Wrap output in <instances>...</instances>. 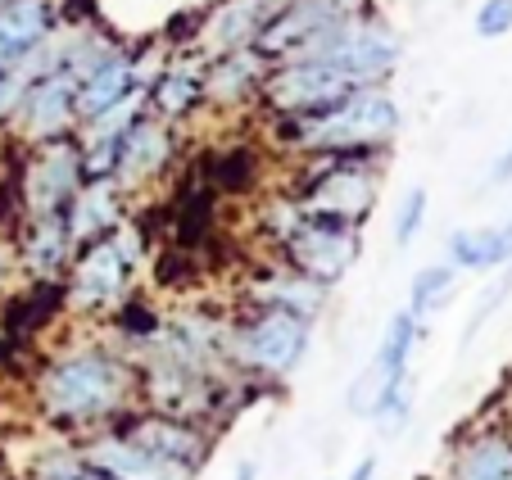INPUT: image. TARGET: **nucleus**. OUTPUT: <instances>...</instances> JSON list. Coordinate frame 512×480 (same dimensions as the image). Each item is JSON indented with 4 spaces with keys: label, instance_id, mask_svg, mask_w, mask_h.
Here are the masks:
<instances>
[{
    "label": "nucleus",
    "instance_id": "nucleus-5",
    "mask_svg": "<svg viewBox=\"0 0 512 480\" xmlns=\"http://www.w3.org/2000/svg\"><path fill=\"white\" fill-rule=\"evenodd\" d=\"M304 345H309V317L300 313H281L272 308L268 317H259L250 331H245V358L263 372H286V367L300 363Z\"/></svg>",
    "mask_w": 512,
    "mask_h": 480
},
{
    "label": "nucleus",
    "instance_id": "nucleus-11",
    "mask_svg": "<svg viewBox=\"0 0 512 480\" xmlns=\"http://www.w3.org/2000/svg\"><path fill=\"white\" fill-rule=\"evenodd\" d=\"M309 209L322 213V218H340V222L363 218V213L372 209V177H363V173L322 177L318 191H313V200H309Z\"/></svg>",
    "mask_w": 512,
    "mask_h": 480
},
{
    "label": "nucleus",
    "instance_id": "nucleus-23",
    "mask_svg": "<svg viewBox=\"0 0 512 480\" xmlns=\"http://www.w3.org/2000/svg\"><path fill=\"white\" fill-rule=\"evenodd\" d=\"M254 68H259V59H254V55H236V59H227V64L218 68V73H213V96H241V91L250 87Z\"/></svg>",
    "mask_w": 512,
    "mask_h": 480
},
{
    "label": "nucleus",
    "instance_id": "nucleus-8",
    "mask_svg": "<svg viewBox=\"0 0 512 480\" xmlns=\"http://www.w3.org/2000/svg\"><path fill=\"white\" fill-rule=\"evenodd\" d=\"M50 32V5L46 0H10L0 10V68L28 59Z\"/></svg>",
    "mask_w": 512,
    "mask_h": 480
},
{
    "label": "nucleus",
    "instance_id": "nucleus-4",
    "mask_svg": "<svg viewBox=\"0 0 512 480\" xmlns=\"http://www.w3.org/2000/svg\"><path fill=\"white\" fill-rule=\"evenodd\" d=\"M358 82L345 73V68L327 64V59H295L290 68H281L272 77V105L277 109H290V114H313V109H327L331 100L349 96Z\"/></svg>",
    "mask_w": 512,
    "mask_h": 480
},
{
    "label": "nucleus",
    "instance_id": "nucleus-3",
    "mask_svg": "<svg viewBox=\"0 0 512 480\" xmlns=\"http://www.w3.org/2000/svg\"><path fill=\"white\" fill-rule=\"evenodd\" d=\"M286 245H290V259L300 263L313 281L345 277V268L358 254L354 231H349L340 218H322V213H313V218H295V231L286 236Z\"/></svg>",
    "mask_w": 512,
    "mask_h": 480
},
{
    "label": "nucleus",
    "instance_id": "nucleus-32",
    "mask_svg": "<svg viewBox=\"0 0 512 480\" xmlns=\"http://www.w3.org/2000/svg\"><path fill=\"white\" fill-rule=\"evenodd\" d=\"M508 480H512V476H508Z\"/></svg>",
    "mask_w": 512,
    "mask_h": 480
},
{
    "label": "nucleus",
    "instance_id": "nucleus-13",
    "mask_svg": "<svg viewBox=\"0 0 512 480\" xmlns=\"http://www.w3.org/2000/svg\"><path fill=\"white\" fill-rule=\"evenodd\" d=\"M91 467L109 471L114 480H173V467L155 453H145L132 440H105L91 453Z\"/></svg>",
    "mask_w": 512,
    "mask_h": 480
},
{
    "label": "nucleus",
    "instance_id": "nucleus-2",
    "mask_svg": "<svg viewBox=\"0 0 512 480\" xmlns=\"http://www.w3.org/2000/svg\"><path fill=\"white\" fill-rule=\"evenodd\" d=\"M118 394H123V372L109 358H96V354L64 358L46 376V404L64 417L105 413L109 404H118Z\"/></svg>",
    "mask_w": 512,
    "mask_h": 480
},
{
    "label": "nucleus",
    "instance_id": "nucleus-24",
    "mask_svg": "<svg viewBox=\"0 0 512 480\" xmlns=\"http://www.w3.org/2000/svg\"><path fill=\"white\" fill-rule=\"evenodd\" d=\"M191 100H195V73L173 68V73L164 77V87H159V109H164V114H182Z\"/></svg>",
    "mask_w": 512,
    "mask_h": 480
},
{
    "label": "nucleus",
    "instance_id": "nucleus-22",
    "mask_svg": "<svg viewBox=\"0 0 512 480\" xmlns=\"http://www.w3.org/2000/svg\"><path fill=\"white\" fill-rule=\"evenodd\" d=\"M41 227H37V236H32V263H37L41 272H50V268H59L64 263V254H68V227H59L55 218H37Z\"/></svg>",
    "mask_w": 512,
    "mask_h": 480
},
{
    "label": "nucleus",
    "instance_id": "nucleus-19",
    "mask_svg": "<svg viewBox=\"0 0 512 480\" xmlns=\"http://www.w3.org/2000/svg\"><path fill=\"white\" fill-rule=\"evenodd\" d=\"M259 28H263V14L254 10V0H236V5H227V10L213 19L209 37L223 41V50H227V46H245L250 37H259Z\"/></svg>",
    "mask_w": 512,
    "mask_h": 480
},
{
    "label": "nucleus",
    "instance_id": "nucleus-16",
    "mask_svg": "<svg viewBox=\"0 0 512 480\" xmlns=\"http://www.w3.org/2000/svg\"><path fill=\"white\" fill-rule=\"evenodd\" d=\"M114 218H118L114 186H109L105 177H96V182H91L87 191L78 195L73 213H68V240H91V236H100L105 227H114Z\"/></svg>",
    "mask_w": 512,
    "mask_h": 480
},
{
    "label": "nucleus",
    "instance_id": "nucleus-27",
    "mask_svg": "<svg viewBox=\"0 0 512 480\" xmlns=\"http://www.w3.org/2000/svg\"><path fill=\"white\" fill-rule=\"evenodd\" d=\"M59 480H114V476H109V471H100V467H91V462H87V467H82V462H73V467H68Z\"/></svg>",
    "mask_w": 512,
    "mask_h": 480
},
{
    "label": "nucleus",
    "instance_id": "nucleus-14",
    "mask_svg": "<svg viewBox=\"0 0 512 480\" xmlns=\"http://www.w3.org/2000/svg\"><path fill=\"white\" fill-rule=\"evenodd\" d=\"M132 87V64L127 59H100L78 87V114L82 118H100L105 109H114L118 100Z\"/></svg>",
    "mask_w": 512,
    "mask_h": 480
},
{
    "label": "nucleus",
    "instance_id": "nucleus-17",
    "mask_svg": "<svg viewBox=\"0 0 512 480\" xmlns=\"http://www.w3.org/2000/svg\"><path fill=\"white\" fill-rule=\"evenodd\" d=\"M164 154H168V141H164V132L159 127H127V136H123V150H118V173L123 177H141V173H150V168H159L164 164Z\"/></svg>",
    "mask_w": 512,
    "mask_h": 480
},
{
    "label": "nucleus",
    "instance_id": "nucleus-6",
    "mask_svg": "<svg viewBox=\"0 0 512 480\" xmlns=\"http://www.w3.org/2000/svg\"><path fill=\"white\" fill-rule=\"evenodd\" d=\"M340 19L336 0H295L286 14H277L272 23L259 28V50L263 55H295L300 46H309L322 28Z\"/></svg>",
    "mask_w": 512,
    "mask_h": 480
},
{
    "label": "nucleus",
    "instance_id": "nucleus-9",
    "mask_svg": "<svg viewBox=\"0 0 512 480\" xmlns=\"http://www.w3.org/2000/svg\"><path fill=\"white\" fill-rule=\"evenodd\" d=\"M23 114H28V127L37 136L64 132L68 118L78 114V82H73V73H55V77H46V82H37L28 105H23Z\"/></svg>",
    "mask_w": 512,
    "mask_h": 480
},
{
    "label": "nucleus",
    "instance_id": "nucleus-18",
    "mask_svg": "<svg viewBox=\"0 0 512 480\" xmlns=\"http://www.w3.org/2000/svg\"><path fill=\"white\" fill-rule=\"evenodd\" d=\"M259 299L263 304H272V308H281V313L309 317L313 308L322 304V290L313 286V281H300V277H272L268 286L259 290Z\"/></svg>",
    "mask_w": 512,
    "mask_h": 480
},
{
    "label": "nucleus",
    "instance_id": "nucleus-31",
    "mask_svg": "<svg viewBox=\"0 0 512 480\" xmlns=\"http://www.w3.org/2000/svg\"><path fill=\"white\" fill-rule=\"evenodd\" d=\"M236 480H254V462H245V467L236 471Z\"/></svg>",
    "mask_w": 512,
    "mask_h": 480
},
{
    "label": "nucleus",
    "instance_id": "nucleus-25",
    "mask_svg": "<svg viewBox=\"0 0 512 480\" xmlns=\"http://www.w3.org/2000/svg\"><path fill=\"white\" fill-rule=\"evenodd\" d=\"M512 32V0H485L476 10V37L485 41H499Z\"/></svg>",
    "mask_w": 512,
    "mask_h": 480
},
{
    "label": "nucleus",
    "instance_id": "nucleus-15",
    "mask_svg": "<svg viewBox=\"0 0 512 480\" xmlns=\"http://www.w3.org/2000/svg\"><path fill=\"white\" fill-rule=\"evenodd\" d=\"M132 444H141L145 453H155V458H164L168 467H195L200 462V440H195L191 431H186L182 422H141L132 435H127Z\"/></svg>",
    "mask_w": 512,
    "mask_h": 480
},
{
    "label": "nucleus",
    "instance_id": "nucleus-1",
    "mask_svg": "<svg viewBox=\"0 0 512 480\" xmlns=\"http://www.w3.org/2000/svg\"><path fill=\"white\" fill-rule=\"evenodd\" d=\"M399 127V109L386 91L354 87L349 96L331 100L327 109H313L300 123V141L318 150H349V145H381Z\"/></svg>",
    "mask_w": 512,
    "mask_h": 480
},
{
    "label": "nucleus",
    "instance_id": "nucleus-10",
    "mask_svg": "<svg viewBox=\"0 0 512 480\" xmlns=\"http://www.w3.org/2000/svg\"><path fill=\"white\" fill-rule=\"evenodd\" d=\"M123 272H127V254L118 250L114 240L96 245L87 259L78 263V281H73V299L78 304H105V299L118 295L123 286Z\"/></svg>",
    "mask_w": 512,
    "mask_h": 480
},
{
    "label": "nucleus",
    "instance_id": "nucleus-21",
    "mask_svg": "<svg viewBox=\"0 0 512 480\" xmlns=\"http://www.w3.org/2000/svg\"><path fill=\"white\" fill-rule=\"evenodd\" d=\"M449 290H454V268H440V263L422 268L413 281V308H408V313L422 317V313H431V308H440L449 299Z\"/></svg>",
    "mask_w": 512,
    "mask_h": 480
},
{
    "label": "nucleus",
    "instance_id": "nucleus-29",
    "mask_svg": "<svg viewBox=\"0 0 512 480\" xmlns=\"http://www.w3.org/2000/svg\"><path fill=\"white\" fill-rule=\"evenodd\" d=\"M372 476H377V458H363V462L354 467V476H349V480H372Z\"/></svg>",
    "mask_w": 512,
    "mask_h": 480
},
{
    "label": "nucleus",
    "instance_id": "nucleus-28",
    "mask_svg": "<svg viewBox=\"0 0 512 480\" xmlns=\"http://www.w3.org/2000/svg\"><path fill=\"white\" fill-rule=\"evenodd\" d=\"M490 182H494V186H503V182H512V145H508V150H503V154H499V164H494V173H490Z\"/></svg>",
    "mask_w": 512,
    "mask_h": 480
},
{
    "label": "nucleus",
    "instance_id": "nucleus-12",
    "mask_svg": "<svg viewBox=\"0 0 512 480\" xmlns=\"http://www.w3.org/2000/svg\"><path fill=\"white\" fill-rule=\"evenodd\" d=\"M449 259L454 268H499V263L512 259V218L503 227H481V231H454L449 236Z\"/></svg>",
    "mask_w": 512,
    "mask_h": 480
},
{
    "label": "nucleus",
    "instance_id": "nucleus-30",
    "mask_svg": "<svg viewBox=\"0 0 512 480\" xmlns=\"http://www.w3.org/2000/svg\"><path fill=\"white\" fill-rule=\"evenodd\" d=\"M10 96H14V87H10V77H0V109L10 105Z\"/></svg>",
    "mask_w": 512,
    "mask_h": 480
},
{
    "label": "nucleus",
    "instance_id": "nucleus-20",
    "mask_svg": "<svg viewBox=\"0 0 512 480\" xmlns=\"http://www.w3.org/2000/svg\"><path fill=\"white\" fill-rule=\"evenodd\" d=\"M512 476V449L503 440L476 444L463 458V480H508Z\"/></svg>",
    "mask_w": 512,
    "mask_h": 480
},
{
    "label": "nucleus",
    "instance_id": "nucleus-7",
    "mask_svg": "<svg viewBox=\"0 0 512 480\" xmlns=\"http://www.w3.org/2000/svg\"><path fill=\"white\" fill-rule=\"evenodd\" d=\"M78 173H82L78 150H68V145H50L37 164L28 168V204H32V213H37V218H55L59 204L73 200V191H78Z\"/></svg>",
    "mask_w": 512,
    "mask_h": 480
},
{
    "label": "nucleus",
    "instance_id": "nucleus-26",
    "mask_svg": "<svg viewBox=\"0 0 512 480\" xmlns=\"http://www.w3.org/2000/svg\"><path fill=\"white\" fill-rule=\"evenodd\" d=\"M422 218H426V191L413 186L404 209H399V218H395V245H408V240L417 236V227H422Z\"/></svg>",
    "mask_w": 512,
    "mask_h": 480
}]
</instances>
